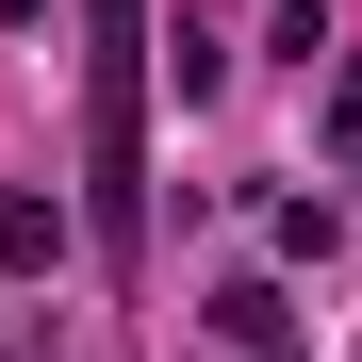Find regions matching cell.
<instances>
[{"mask_svg": "<svg viewBox=\"0 0 362 362\" xmlns=\"http://www.w3.org/2000/svg\"><path fill=\"white\" fill-rule=\"evenodd\" d=\"M99 214L132 230V0H99Z\"/></svg>", "mask_w": 362, "mask_h": 362, "instance_id": "1", "label": "cell"}]
</instances>
